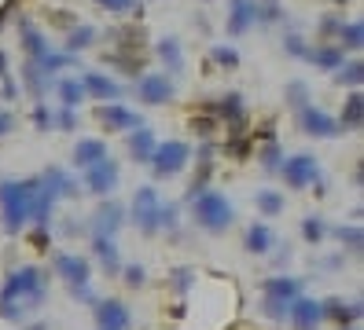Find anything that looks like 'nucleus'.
I'll list each match as a JSON object with an SVG mask.
<instances>
[{
	"label": "nucleus",
	"mask_w": 364,
	"mask_h": 330,
	"mask_svg": "<svg viewBox=\"0 0 364 330\" xmlns=\"http://www.w3.org/2000/svg\"><path fill=\"white\" fill-rule=\"evenodd\" d=\"M45 294H48V282H45V272L37 264L11 268L4 275V286H0V319L23 323L33 308H41Z\"/></svg>",
	"instance_id": "f257e3e1"
},
{
	"label": "nucleus",
	"mask_w": 364,
	"mask_h": 330,
	"mask_svg": "<svg viewBox=\"0 0 364 330\" xmlns=\"http://www.w3.org/2000/svg\"><path fill=\"white\" fill-rule=\"evenodd\" d=\"M33 194H37V176L30 180H0V224L8 235H18L26 228V220L33 213Z\"/></svg>",
	"instance_id": "f03ea898"
},
{
	"label": "nucleus",
	"mask_w": 364,
	"mask_h": 330,
	"mask_svg": "<svg viewBox=\"0 0 364 330\" xmlns=\"http://www.w3.org/2000/svg\"><path fill=\"white\" fill-rule=\"evenodd\" d=\"M191 220H196V224H199L203 231L221 235V231H228V228L235 224V206L228 202V198H225L221 191L206 187L203 194L191 198Z\"/></svg>",
	"instance_id": "7ed1b4c3"
},
{
	"label": "nucleus",
	"mask_w": 364,
	"mask_h": 330,
	"mask_svg": "<svg viewBox=\"0 0 364 330\" xmlns=\"http://www.w3.org/2000/svg\"><path fill=\"white\" fill-rule=\"evenodd\" d=\"M55 275L70 286V294L74 297H85V301H92V264L89 257H81V253H55Z\"/></svg>",
	"instance_id": "20e7f679"
},
{
	"label": "nucleus",
	"mask_w": 364,
	"mask_h": 330,
	"mask_svg": "<svg viewBox=\"0 0 364 330\" xmlns=\"http://www.w3.org/2000/svg\"><path fill=\"white\" fill-rule=\"evenodd\" d=\"M191 162V147L184 140H162L155 143V154H151V172L155 180H173L177 172H184V165Z\"/></svg>",
	"instance_id": "39448f33"
},
{
	"label": "nucleus",
	"mask_w": 364,
	"mask_h": 330,
	"mask_svg": "<svg viewBox=\"0 0 364 330\" xmlns=\"http://www.w3.org/2000/svg\"><path fill=\"white\" fill-rule=\"evenodd\" d=\"M159 213H162V198H159V191H155V187H136V194H133V209H129L133 224H136L144 235H155V231H159Z\"/></svg>",
	"instance_id": "423d86ee"
},
{
	"label": "nucleus",
	"mask_w": 364,
	"mask_h": 330,
	"mask_svg": "<svg viewBox=\"0 0 364 330\" xmlns=\"http://www.w3.org/2000/svg\"><path fill=\"white\" fill-rule=\"evenodd\" d=\"M177 96V84L169 81V74H159V70H147L136 77V99L147 103V106H162V103H173Z\"/></svg>",
	"instance_id": "0eeeda50"
},
{
	"label": "nucleus",
	"mask_w": 364,
	"mask_h": 330,
	"mask_svg": "<svg viewBox=\"0 0 364 330\" xmlns=\"http://www.w3.org/2000/svg\"><path fill=\"white\" fill-rule=\"evenodd\" d=\"M280 172H284V180H287L291 191H306L309 184L320 180V162L313 158V154L302 150V154H291V158H284Z\"/></svg>",
	"instance_id": "6e6552de"
},
{
	"label": "nucleus",
	"mask_w": 364,
	"mask_h": 330,
	"mask_svg": "<svg viewBox=\"0 0 364 330\" xmlns=\"http://www.w3.org/2000/svg\"><path fill=\"white\" fill-rule=\"evenodd\" d=\"M96 121L107 128V132H133V128H144V118L136 110H129L125 103H103L96 110Z\"/></svg>",
	"instance_id": "1a4fd4ad"
},
{
	"label": "nucleus",
	"mask_w": 364,
	"mask_h": 330,
	"mask_svg": "<svg viewBox=\"0 0 364 330\" xmlns=\"http://www.w3.org/2000/svg\"><path fill=\"white\" fill-rule=\"evenodd\" d=\"M298 125H302V132H306V136H316V140H335L338 136V121L328 114V110H320V106H302V110H298Z\"/></svg>",
	"instance_id": "9d476101"
},
{
	"label": "nucleus",
	"mask_w": 364,
	"mask_h": 330,
	"mask_svg": "<svg viewBox=\"0 0 364 330\" xmlns=\"http://www.w3.org/2000/svg\"><path fill=\"white\" fill-rule=\"evenodd\" d=\"M122 224H125V206L114 202V198H111V202H100V209H96L92 220H89L92 238H114Z\"/></svg>",
	"instance_id": "9b49d317"
},
{
	"label": "nucleus",
	"mask_w": 364,
	"mask_h": 330,
	"mask_svg": "<svg viewBox=\"0 0 364 330\" xmlns=\"http://www.w3.org/2000/svg\"><path fill=\"white\" fill-rule=\"evenodd\" d=\"M129 323H133V312L125 301L118 297L96 301V330H129Z\"/></svg>",
	"instance_id": "f8f14e48"
},
{
	"label": "nucleus",
	"mask_w": 364,
	"mask_h": 330,
	"mask_svg": "<svg viewBox=\"0 0 364 330\" xmlns=\"http://www.w3.org/2000/svg\"><path fill=\"white\" fill-rule=\"evenodd\" d=\"M118 176H122L118 162H114V158H103L100 165L85 169V191H92V194H114Z\"/></svg>",
	"instance_id": "ddd939ff"
},
{
	"label": "nucleus",
	"mask_w": 364,
	"mask_h": 330,
	"mask_svg": "<svg viewBox=\"0 0 364 330\" xmlns=\"http://www.w3.org/2000/svg\"><path fill=\"white\" fill-rule=\"evenodd\" d=\"M287 323L294 330H316L324 323V304L313 301V297H294L291 308H287Z\"/></svg>",
	"instance_id": "4468645a"
},
{
	"label": "nucleus",
	"mask_w": 364,
	"mask_h": 330,
	"mask_svg": "<svg viewBox=\"0 0 364 330\" xmlns=\"http://www.w3.org/2000/svg\"><path fill=\"white\" fill-rule=\"evenodd\" d=\"M77 81H81V88H85L89 99H103V103H118L122 99V84L111 81L107 74H100V70H85Z\"/></svg>",
	"instance_id": "2eb2a0df"
},
{
	"label": "nucleus",
	"mask_w": 364,
	"mask_h": 330,
	"mask_svg": "<svg viewBox=\"0 0 364 330\" xmlns=\"http://www.w3.org/2000/svg\"><path fill=\"white\" fill-rule=\"evenodd\" d=\"M258 22V0H228V37H243Z\"/></svg>",
	"instance_id": "dca6fc26"
},
{
	"label": "nucleus",
	"mask_w": 364,
	"mask_h": 330,
	"mask_svg": "<svg viewBox=\"0 0 364 330\" xmlns=\"http://www.w3.org/2000/svg\"><path fill=\"white\" fill-rule=\"evenodd\" d=\"M262 294H265V301L291 304L294 297H302V279H294V275H269L262 282Z\"/></svg>",
	"instance_id": "f3484780"
},
{
	"label": "nucleus",
	"mask_w": 364,
	"mask_h": 330,
	"mask_svg": "<svg viewBox=\"0 0 364 330\" xmlns=\"http://www.w3.org/2000/svg\"><path fill=\"white\" fill-rule=\"evenodd\" d=\"M18 37H23V52H26V59H30V62H41V59H45V55L52 52V44L45 40V33H41L30 18L18 22Z\"/></svg>",
	"instance_id": "a211bd4d"
},
{
	"label": "nucleus",
	"mask_w": 364,
	"mask_h": 330,
	"mask_svg": "<svg viewBox=\"0 0 364 330\" xmlns=\"http://www.w3.org/2000/svg\"><path fill=\"white\" fill-rule=\"evenodd\" d=\"M272 246H276V235H272V228L265 224V220H254V224L243 231V250H247V253L265 257Z\"/></svg>",
	"instance_id": "6ab92c4d"
},
{
	"label": "nucleus",
	"mask_w": 364,
	"mask_h": 330,
	"mask_svg": "<svg viewBox=\"0 0 364 330\" xmlns=\"http://www.w3.org/2000/svg\"><path fill=\"white\" fill-rule=\"evenodd\" d=\"M103 158H111V150H107L103 140H92V136L77 140V147H74V165H77V169H92V165H100Z\"/></svg>",
	"instance_id": "aec40b11"
},
{
	"label": "nucleus",
	"mask_w": 364,
	"mask_h": 330,
	"mask_svg": "<svg viewBox=\"0 0 364 330\" xmlns=\"http://www.w3.org/2000/svg\"><path fill=\"white\" fill-rule=\"evenodd\" d=\"M306 62H313L316 70H338V66L346 62V52H342L338 44H328V40H316V48H309Z\"/></svg>",
	"instance_id": "412c9836"
},
{
	"label": "nucleus",
	"mask_w": 364,
	"mask_h": 330,
	"mask_svg": "<svg viewBox=\"0 0 364 330\" xmlns=\"http://www.w3.org/2000/svg\"><path fill=\"white\" fill-rule=\"evenodd\" d=\"M324 304V319L331 316L335 323L342 326H353L360 319V301H342V297H328V301H320Z\"/></svg>",
	"instance_id": "4be33fe9"
},
{
	"label": "nucleus",
	"mask_w": 364,
	"mask_h": 330,
	"mask_svg": "<svg viewBox=\"0 0 364 330\" xmlns=\"http://www.w3.org/2000/svg\"><path fill=\"white\" fill-rule=\"evenodd\" d=\"M155 132L151 128H133L129 132V154H133V162H140V165H147V162H151V154H155Z\"/></svg>",
	"instance_id": "5701e85b"
},
{
	"label": "nucleus",
	"mask_w": 364,
	"mask_h": 330,
	"mask_svg": "<svg viewBox=\"0 0 364 330\" xmlns=\"http://www.w3.org/2000/svg\"><path fill=\"white\" fill-rule=\"evenodd\" d=\"M92 253H96L100 268L107 275H118L122 272V257H118V242L114 238H92Z\"/></svg>",
	"instance_id": "b1692460"
},
{
	"label": "nucleus",
	"mask_w": 364,
	"mask_h": 330,
	"mask_svg": "<svg viewBox=\"0 0 364 330\" xmlns=\"http://www.w3.org/2000/svg\"><path fill=\"white\" fill-rule=\"evenodd\" d=\"M23 84H26V92H30L33 99H41V96H45L48 88L55 84V77H48L37 62H30V59H26V62H23Z\"/></svg>",
	"instance_id": "393cba45"
},
{
	"label": "nucleus",
	"mask_w": 364,
	"mask_h": 330,
	"mask_svg": "<svg viewBox=\"0 0 364 330\" xmlns=\"http://www.w3.org/2000/svg\"><path fill=\"white\" fill-rule=\"evenodd\" d=\"M41 180H48V184L55 187V194H59V198H74V194H81V184L74 180V176H70L67 169H59V165L45 169V172H41Z\"/></svg>",
	"instance_id": "a878e982"
},
{
	"label": "nucleus",
	"mask_w": 364,
	"mask_h": 330,
	"mask_svg": "<svg viewBox=\"0 0 364 330\" xmlns=\"http://www.w3.org/2000/svg\"><path fill=\"white\" fill-rule=\"evenodd\" d=\"M55 96H59V106H67V110H77L85 99H89L77 77H63V81H55Z\"/></svg>",
	"instance_id": "bb28decb"
},
{
	"label": "nucleus",
	"mask_w": 364,
	"mask_h": 330,
	"mask_svg": "<svg viewBox=\"0 0 364 330\" xmlns=\"http://www.w3.org/2000/svg\"><path fill=\"white\" fill-rule=\"evenodd\" d=\"M364 121V96L360 92H350L346 96V106H342V118H338V128H346V132H357Z\"/></svg>",
	"instance_id": "cd10ccee"
},
{
	"label": "nucleus",
	"mask_w": 364,
	"mask_h": 330,
	"mask_svg": "<svg viewBox=\"0 0 364 330\" xmlns=\"http://www.w3.org/2000/svg\"><path fill=\"white\" fill-rule=\"evenodd\" d=\"M155 52H159V59L169 66V74H181V70H184V48H181L177 37H162Z\"/></svg>",
	"instance_id": "c85d7f7f"
},
{
	"label": "nucleus",
	"mask_w": 364,
	"mask_h": 330,
	"mask_svg": "<svg viewBox=\"0 0 364 330\" xmlns=\"http://www.w3.org/2000/svg\"><path fill=\"white\" fill-rule=\"evenodd\" d=\"M254 206H258V213H262V216H280L287 202H284V194H280V191L262 187L258 194H254Z\"/></svg>",
	"instance_id": "c756f323"
},
{
	"label": "nucleus",
	"mask_w": 364,
	"mask_h": 330,
	"mask_svg": "<svg viewBox=\"0 0 364 330\" xmlns=\"http://www.w3.org/2000/svg\"><path fill=\"white\" fill-rule=\"evenodd\" d=\"M96 40V26H74L70 33H67V55H77L81 48H89V44Z\"/></svg>",
	"instance_id": "7c9ffc66"
},
{
	"label": "nucleus",
	"mask_w": 364,
	"mask_h": 330,
	"mask_svg": "<svg viewBox=\"0 0 364 330\" xmlns=\"http://www.w3.org/2000/svg\"><path fill=\"white\" fill-rule=\"evenodd\" d=\"M338 48L342 52H360V44H364V26H360V22H342V30H338Z\"/></svg>",
	"instance_id": "2f4dec72"
},
{
	"label": "nucleus",
	"mask_w": 364,
	"mask_h": 330,
	"mask_svg": "<svg viewBox=\"0 0 364 330\" xmlns=\"http://www.w3.org/2000/svg\"><path fill=\"white\" fill-rule=\"evenodd\" d=\"M335 238H338L350 253H360V246H364V235H360L357 220H353V224H338V228H335Z\"/></svg>",
	"instance_id": "473e14b6"
},
{
	"label": "nucleus",
	"mask_w": 364,
	"mask_h": 330,
	"mask_svg": "<svg viewBox=\"0 0 364 330\" xmlns=\"http://www.w3.org/2000/svg\"><path fill=\"white\" fill-rule=\"evenodd\" d=\"M328 235V224H324V216H306L302 220V238L309 242V246H320Z\"/></svg>",
	"instance_id": "72a5a7b5"
},
{
	"label": "nucleus",
	"mask_w": 364,
	"mask_h": 330,
	"mask_svg": "<svg viewBox=\"0 0 364 330\" xmlns=\"http://www.w3.org/2000/svg\"><path fill=\"white\" fill-rule=\"evenodd\" d=\"M335 81H338V84H350V92H357L360 81H364V66H360V62H342L338 74H335Z\"/></svg>",
	"instance_id": "f704fd0d"
},
{
	"label": "nucleus",
	"mask_w": 364,
	"mask_h": 330,
	"mask_svg": "<svg viewBox=\"0 0 364 330\" xmlns=\"http://www.w3.org/2000/svg\"><path fill=\"white\" fill-rule=\"evenodd\" d=\"M103 59L111 62V66H122V70L129 74V77H140V70H144V59H140L136 52H133V55H118V52H107Z\"/></svg>",
	"instance_id": "c9c22d12"
},
{
	"label": "nucleus",
	"mask_w": 364,
	"mask_h": 330,
	"mask_svg": "<svg viewBox=\"0 0 364 330\" xmlns=\"http://www.w3.org/2000/svg\"><path fill=\"white\" fill-rule=\"evenodd\" d=\"M159 228H166V231H181V206H177V202H162Z\"/></svg>",
	"instance_id": "e433bc0d"
},
{
	"label": "nucleus",
	"mask_w": 364,
	"mask_h": 330,
	"mask_svg": "<svg viewBox=\"0 0 364 330\" xmlns=\"http://www.w3.org/2000/svg\"><path fill=\"white\" fill-rule=\"evenodd\" d=\"M258 158H262V169L265 172H280V158H284V154H280V147H276V143H265L262 150H258Z\"/></svg>",
	"instance_id": "4c0bfd02"
},
{
	"label": "nucleus",
	"mask_w": 364,
	"mask_h": 330,
	"mask_svg": "<svg viewBox=\"0 0 364 330\" xmlns=\"http://www.w3.org/2000/svg\"><path fill=\"white\" fill-rule=\"evenodd\" d=\"M213 62L225 66V70H235V66H240V52H235L232 44H218V48H213Z\"/></svg>",
	"instance_id": "58836bf2"
},
{
	"label": "nucleus",
	"mask_w": 364,
	"mask_h": 330,
	"mask_svg": "<svg viewBox=\"0 0 364 330\" xmlns=\"http://www.w3.org/2000/svg\"><path fill=\"white\" fill-rule=\"evenodd\" d=\"M287 103H291L294 110L309 106V88H306V81H291V84H287Z\"/></svg>",
	"instance_id": "ea45409f"
},
{
	"label": "nucleus",
	"mask_w": 364,
	"mask_h": 330,
	"mask_svg": "<svg viewBox=\"0 0 364 330\" xmlns=\"http://www.w3.org/2000/svg\"><path fill=\"white\" fill-rule=\"evenodd\" d=\"M284 52H287L291 59H306V55H309V44H306V37L287 33V37H284Z\"/></svg>",
	"instance_id": "a19ab883"
},
{
	"label": "nucleus",
	"mask_w": 364,
	"mask_h": 330,
	"mask_svg": "<svg viewBox=\"0 0 364 330\" xmlns=\"http://www.w3.org/2000/svg\"><path fill=\"white\" fill-rule=\"evenodd\" d=\"M118 275L125 279V286H133V290L147 282V268H144V264H125V268H122Z\"/></svg>",
	"instance_id": "79ce46f5"
},
{
	"label": "nucleus",
	"mask_w": 364,
	"mask_h": 330,
	"mask_svg": "<svg viewBox=\"0 0 364 330\" xmlns=\"http://www.w3.org/2000/svg\"><path fill=\"white\" fill-rule=\"evenodd\" d=\"M280 18H284V11H280L276 0H269V4L258 0V22H262V26H272V22H280Z\"/></svg>",
	"instance_id": "37998d69"
},
{
	"label": "nucleus",
	"mask_w": 364,
	"mask_h": 330,
	"mask_svg": "<svg viewBox=\"0 0 364 330\" xmlns=\"http://www.w3.org/2000/svg\"><path fill=\"white\" fill-rule=\"evenodd\" d=\"M191 282H196V272H191V268H173V272H169V286H173L177 294H184Z\"/></svg>",
	"instance_id": "c03bdc74"
},
{
	"label": "nucleus",
	"mask_w": 364,
	"mask_h": 330,
	"mask_svg": "<svg viewBox=\"0 0 364 330\" xmlns=\"http://www.w3.org/2000/svg\"><path fill=\"white\" fill-rule=\"evenodd\" d=\"M52 125H59L63 132H74V128H77V118H74V110H67V106H59L55 114H52Z\"/></svg>",
	"instance_id": "a18cd8bd"
},
{
	"label": "nucleus",
	"mask_w": 364,
	"mask_h": 330,
	"mask_svg": "<svg viewBox=\"0 0 364 330\" xmlns=\"http://www.w3.org/2000/svg\"><path fill=\"white\" fill-rule=\"evenodd\" d=\"M287 308H291V304H280V301H262V312H265L269 319H276V323H284V319H287Z\"/></svg>",
	"instance_id": "49530a36"
},
{
	"label": "nucleus",
	"mask_w": 364,
	"mask_h": 330,
	"mask_svg": "<svg viewBox=\"0 0 364 330\" xmlns=\"http://www.w3.org/2000/svg\"><path fill=\"white\" fill-rule=\"evenodd\" d=\"M33 125H37L41 132H48V128H52V110H48L45 103H37V106H33Z\"/></svg>",
	"instance_id": "de8ad7c7"
},
{
	"label": "nucleus",
	"mask_w": 364,
	"mask_h": 330,
	"mask_svg": "<svg viewBox=\"0 0 364 330\" xmlns=\"http://www.w3.org/2000/svg\"><path fill=\"white\" fill-rule=\"evenodd\" d=\"M191 128H196V136L210 140V136H213V128H218V121H213V118H191Z\"/></svg>",
	"instance_id": "09e8293b"
},
{
	"label": "nucleus",
	"mask_w": 364,
	"mask_h": 330,
	"mask_svg": "<svg viewBox=\"0 0 364 330\" xmlns=\"http://www.w3.org/2000/svg\"><path fill=\"white\" fill-rule=\"evenodd\" d=\"M96 4L107 8V11H114V15H122V11H133L136 0H96Z\"/></svg>",
	"instance_id": "8fccbe9b"
},
{
	"label": "nucleus",
	"mask_w": 364,
	"mask_h": 330,
	"mask_svg": "<svg viewBox=\"0 0 364 330\" xmlns=\"http://www.w3.org/2000/svg\"><path fill=\"white\" fill-rule=\"evenodd\" d=\"M342 30V22L335 18V15H328V18H320V37H331V33H338Z\"/></svg>",
	"instance_id": "3c124183"
},
{
	"label": "nucleus",
	"mask_w": 364,
	"mask_h": 330,
	"mask_svg": "<svg viewBox=\"0 0 364 330\" xmlns=\"http://www.w3.org/2000/svg\"><path fill=\"white\" fill-rule=\"evenodd\" d=\"M11 128H15V118L8 114V110H0V136H8Z\"/></svg>",
	"instance_id": "603ef678"
},
{
	"label": "nucleus",
	"mask_w": 364,
	"mask_h": 330,
	"mask_svg": "<svg viewBox=\"0 0 364 330\" xmlns=\"http://www.w3.org/2000/svg\"><path fill=\"white\" fill-rule=\"evenodd\" d=\"M0 81H11V77H8V55H4V52H0Z\"/></svg>",
	"instance_id": "864d4df0"
},
{
	"label": "nucleus",
	"mask_w": 364,
	"mask_h": 330,
	"mask_svg": "<svg viewBox=\"0 0 364 330\" xmlns=\"http://www.w3.org/2000/svg\"><path fill=\"white\" fill-rule=\"evenodd\" d=\"M26 330H48L45 323H33V326H26Z\"/></svg>",
	"instance_id": "5fc2aeb1"
},
{
	"label": "nucleus",
	"mask_w": 364,
	"mask_h": 330,
	"mask_svg": "<svg viewBox=\"0 0 364 330\" xmlns=\"http://www.w3.org/2000/svg\"><path fill=\"white\" fill-rule=\"evenodd\" d=\"M4 11H8V8H0V22H4Z\"/></svg>",
	"instance_id": "6e6d98bb"
},
{
	"label": "nucleus",
	"mask_w": 364,
	"mask_h": 330,
	"mask_svg": "<svg viewBox=\"0 0 364 330\" xmlns=\"http://www.w3.org/2000/svg\"><path fill=\"white\" fill-rule=\"evenodd\" d=\"M342 330H357V326H342Z\"/></svg>",
	"instance_id": "4d7b16f0"
},
{
	"label": "nucleus",
	"mask_w": 364,
	"mask_h": 330,
	"mask_svg": "<svg viewBox=\"0 0 364 330\" xmlns=\"http://www.w3.org/2000/svg\"><path fill=\"white\" fill-rule=\"evenodd\" d=\"M338 4H346V0H338Z\"/></svg>",
	"instance_id": "13d9d810"
}]
</instances>
